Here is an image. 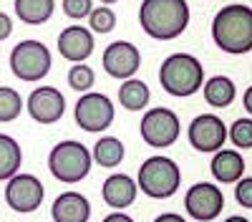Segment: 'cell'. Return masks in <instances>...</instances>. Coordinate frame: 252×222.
Returning <instances> with one entry per match:
<instances>
[{"label":"cell","instance_id":"1","mask_svg":"<svg viewBox=\"0 0 252 222\" xmlns=\"http://www.w3.org/2000/svg\"><path fill=\"white\" fill-rule=\"evenodd\" d=\"M215 46L229 56H245L252 51V8L229 3L212 18Z\"/></svg>","mask_w":252,"mask_h":222},{"label":"cell","instance_id":"2","mask_svg":"<svg viewBox=\"0 0 252 222\" xmlns=\"http://www.w3.org/2000/svg\"><path fill=\"white\" fill-rule=\"evenodd\" d=\"M139 26L154 40H174L189 26L187 0H141Z\"/></svg>","mask_w":252,"mask_h":222},{"label":"cell","instance_id":"3","mask_svg":"<svg viewBox=\"0 0 252 222\" xmlns=\"http://www.w3.org/2000/svg\"><path fill=\"white\" fill-rule=\"evenodd\" d=\"M159 84L166 94L177 96V98H187V96L202 91V84H204L202 61L192 53L166 56L159 66Z\"/></svg>","mask_w":252,"mask_h":222},{"label":"cell","instance_id":"4","mask_svg":"<svg viewBox=\"0 0 252 222\" xmlns=\"http://www.w3.org/2000/svg\"><path fill=\"white\" fill-rule=\"evenodd\" d=\"M139 190L152 199H169L174 192H179L182 185V169L172 157L154 154L141 161L136 174Z\"/></svg>","mask_w":252,"mask_h":222},{"label":"cell","instance_id":"5","mask_svg":"<svg viewBox=\"0 0 252 222\" xmlns=\"http://www.w3.org/2000/svg\"><path fill=\"white\" fill-rule=\"evenodd\" d=\"M91 164H94V157L89 147L76 139L58 141L48 154V169L63 185H76V182L86 179L91 172Z\"/></svg>","mask_w":252,"mask_h":222},{"label":"cell","instance_id":"6","mask_svg":"<svg viewBox=\"0 0 252 222\" xmlns=\"http://www.w3.org/2000/svg\"><path fill=\"white\" fill-rule=\"evenodd\" d=\"M8 63H10V71L15 78L35 84V81L46 78L51 73L53 56H51L46 43H40L35 38H26V40H20V43L13 46Z\"/></svg>","mask_w":252,"mask_h":222},{"label":"cell","instance_id":"7","mask_svg":"<svg viewBox=\"0 0 252 222\" xmlns=\"http://www.w3.org/2000/svg\"><path fill=\"white\" fill-rule=\"evenodd\" d=\"M114 101L101 94V91H86L81 94V98L76 101L73 106V119L76 124L81 127V131H89V134H98V131H106L114 124Z\"/></svg>","mask_w":252,"mask_h":222},{"label":"cell","instance_id":"8","mask_svg":"<svg viewBox=\"0 0 252 222\" xmlns=\"http://www.w3.org/2000/svg\"><path fill=\"white\" fill-rule=\"evenodd\" d=\"M139 131H141V139L152 149H166V147H172L174 141L179 139L182 121H179V116L172 109L157 106V109L144 111Z\"/></svg>","mask_w":252,"mask_h":222},{"label":"cell","instance_id":"9","mask_svg":"<svg viewBox=\"0 0 252 222\" xmlns=\"http://www.w3.org/2000/svg\"><path fill=\"white\" fill-rule=\"evenodd\" d=\"M43 197H46L43 182H40L35 174L18 172L15 177H10L5 182V205L13 212H20V215L35 212L40 205H43Z\"/></svg>","mask_w":252,"mask_h":222},{"label":"cell","instance_id":"10","mask_svg":"<svg viewBox=\"0 0 252 222\" xmlns=\"http://www.w3.org/2000/svg\"><path fill=\"white\" fill-rule=\"evenodd\" d=\"M184 210L197 222H212L224 210V194L215 182H197L184 194Z\"/></svg>","mask_w":252,"mask_h":222},{"label":"cell","instance_id":"11","mask_svg":"<svg viewBox=\"0 0 252 222\" xmlns=\"http://www.w3.org/2000/svg\"><path fill=\"white\" fill-rule=\"evenodd\" d=\"M187 139L192 144V149H197L202 154H215L227 141V124L217 114H199L189 124Z\"/></svg>","mask_w":252,"mask_h":222},{"label":"cell","instance_id":"12","mask_svg":"<svg viewBox=\"0 0 252 222\" xmlns=\"http://www.w3.org/2000/svg\"><path fill=\"white\" fill-rule=\"evenodd\" d=\"M101 66L111 78L126 81L134 78L136 71L141 68V51L131 43V40H114L106 46L101 56Z\"/></svg>","mask_w":252,"mask_h":222},{"label":"cell","instance_id":"13","mask_svg":"<svg viewBox=\"0 0 252 222\" xmlns=\"http://www.w3.org/2000/svg\"><path fill=\"white\" fill-rule=\"evenodd\" d=\"M26 109H28L33 121H38L43 127H51L56 121H61L63 114H66V96L56 86H38L31 91V96L26 101Z\"/></svg>","mask_w":252,"mask_h":222},{"label":"cell","instance_id":"14","mask_svg":"<svg viewBox=\"0 0 252 222\" xmlns=\"http://www.w3.org/2000/svg\"><path fill=\"white\" fill-rule=\"evenodd\" d=\"M96 48L94 33L83 26H68L58 35V53L71 61V63H83Z\"/></svg>","mask_w":252,"mask_h":222},{"label":"cell","instance_id":"15","mask_svg":"<svg viewBox=\"0 0 252 222\" xmlns=\"http://www.w3.org/2000/svg\"><path fill=\"white\" fill-rule=\"evenodd\" d=\"M136 194H139V185L136 179H131L129 174H109L106 179H103L101 185V197L103 202L111 207V210H126L131 207L136 202Z\"/></svg>","mask_w":252,"mask_h":222},{"label":"cell","instance_id":"16","mask_svg":"<svg viewBox=\"0 0 252 222\" xmlns=\"http://www.w3.org/2000/svg\"><path fill=\"white\" fill-rule=\"evenodd\" d=\"M53 222H89L91 202L81 192H61L51 205Z\"/></svg>","mask_w":252,"mask_h":222},{"label":"cell","instance_id":"17","mask_svg":"<svg viewBox=\"0 0 252 222\" xmlns=\"http://www.w3.org/2000/svg\"><path fill=\"white\" fill-rule=\"evenodd\" d=\"M212 177L222 185H235L237 179L245 177V157L232 149H217L212 161H209Z\"/></svg>","mask_w":252,"mask_h":222},{"label":"cell","instance_id":"18","mask_svg":"<svg viewBox=\"0 0 252 222\" xmlns=\"http://www.w3.org/2000/svg\"><path fill=\"white\" fill-rule=\"evenodd\" d=\"M202 94L212 109H227L237 98V86L229 76H212L202 84Z\"/></svg>","mask_w":252,"mask_h":222},{"label":"cell","instance_id":"19","mask_svg":"<svg viewBox=\"0 0 252 222\" xmlns=\"http://www.w3.org/2000/svg\"><path fill=\"white\" fill-rule=\"evenodd\" d=\"M15 15L26 26H43L51 20L56 10V0H15Z\"/></svg>","mask_w":252,"mask_h":222},{"label":"cell","instance_id":"20","mask_svg":"<svg viewBox=\"0 0 252 222\" xmlns=\"http://www.w3.org/2000/svg\"><path fill=\"white\" fill-rule=\"evenodd\" d=\"M152 98L149 86L144 84L141 78H126L121 81V89H119V104L126 111H144L146 104Z\"/></svg>","mask_w":252,"mask_h":222},{"label":"cell","instance_id":"21","mask_svg":"<svg viewBox=\"0 0 252 222\" xmlns=\"http://www.w3.org/2000/svg\"><path fill=\"white\" fill-rule=\"evenodd\" d=\"M23 164V149L10 134H0V182L15 177Z\"/></svg>","mask_w":252,"mask_h":222},{"label":"cell","instance_id":"22","mask_svg":"<svg viewBox=\"0 0 252 222\" xmlns=\"http://www.w3.org/2000/svg\"><path fill=\"white\" fill-rule=\"evenodd\" d=\"M124 154H126V149L121 144V139H116V136H101L94 144V152H91L94 161L98 167H103V169L119 167L124 161Z\"/></svg>","mask_w":252,"mask_h":222},{"label":"cell","instance_id":"23","mask_svg":"<svg viewBox=\"0 0 252 222\" xmlns=\"http://www.w3.org/2000/svg\"><path fill=\"white\" fill-rule=\"evenodd\" d=\"M23 111V98L10 86H0V124H10Z\"/></svg>","mask_w":252,"mask_h":222},{"label":"cell","instance_id":"24","mask_svg":"<svg viewBox=\"0 0 252 222\" xmlns=\"http://www.w3.org/2000/svg\"><path fill=\"white\" fill-rule=\"evenodd\" d=\"M94 84H96V73H94V68L91 66H86V63H73L71 68H68V86L73 89V91H91L94 89Z\"/></svg>","mask_w":252,"mask_h":222},{"label":"cell","instance_id":"25","mask_svg":"<svg viewBox=\"0 0 252 222\" xmlns=\"http://www.w3.org/2000/svg\"><path fill=\"white\" fill-rule=\"evenodd\" d=\"M116 28V13L109 5H98L89 13V31L91 33H111Z\"/></svg>","mask_w":252,"mask_h":222},{"label":"cell","instance_id":"26","mask_svg":"<svg viewBox=\"0 0 252 222\" xmlns=\"http://www.w3.org/2000/svg\"><path fill=\"white\" fill-rule=\"evenodd\" d=\"M227 136L232 139L237 149H252V116L235 119L232 127L227 129Z\"/></svg>","mask_w":252,"mask_h":222},{"label":"cell","instance_id":"27","mask_svg":"<svg viewBox=\"0 0 252 222\" xmlns=\"http://www.w3.org/2000/svg\"><path fill=\"white\" fill-rule=\"evenodd\" d=\"M94 10V0H63V13L71 20H83Z\"/></svg>","mask_w":252,"mask_h":222},{"label":"cell","instance_id":"28","mask_svg":"<svg viewBox=\"0 0 252 222\" xmlns=\"http://www.w3.org/2000/svg\"><path fill=\"white\" fill-rule=\"evenodd\" d=\"M235 199L245 210H252V177H242L235 182Z\"/></svg>","mask_w":252,"mask_h":222},{"label":"cell","instance_id":"29","mask_svg":"<svg viewBox=\"0 0 252 222\" xmlns=\"http://www.w3.org/2000/svg\"><path fill=\"white\" fill-rule=\"evenodd\" d=\"M10 35H13V20H10L8 13L0 10V43H3V40H8Z\"/></svg>","mask_w":252,"mask_h":222},{"label":"cell","instance_id":"30","mask_svg":"<svg viewBox=\"0 0 252 222\" xmlns=\"http://www.w3.org/2000/svg\"><path fill=\"white\" fill-rule=\"evenodd\" d=\"M101 222H134V217H129V215L121 212V210H116V212H109Z\"/></svg>","mask_w":252,"mask_h":222},{"label":"cell","instance_id":"31","mask_svg":"<svg viewBox=\"0 0 252 222\" xmlns=\"http://www.w3.org/2000/svg\"><path fill=\"white\" fill-rule=\"evenodd\" d=\"M154 222H187V220L177 212H161L159 217H154Z\"/></svg>","mask_w":252,"mask_h":222},{"label":"cell","instance_id":"32","mask_svg":"<svg viewBox=\"0 0 252 222\" xmlns=\"http://www.w3.org/2000/svg\"><path fill=\"white\" fill-rule=\"evenodd\" d=\"M242 106H245V111L252 116V86H247V91L242 94Z\"/></svg>","mask_w":252,"mask_h":222},{"label":"cell","instance_id":"33","mask_svg":"<svg viewBox=\"0 0 252 222\" xmlns=\"http://www.w3.org/2000/svg\"><path fill=\"white\" fill-rule=\"evenodd\" d=\"M224 222H250L247 217H242V215H232V217H227Z\"/></svg>","mask_w":252,"mask_h":222},{"label":"cell","instance_id":"34","mask_svg":"<svg viewBox=\"0 0 252 222\" xmlns=\"http://www.w3.org/2000/svg\"><path fill=\"white\" fill-rule=\"evenodd\" d=\"M114 3H119V0H101V5H114Z\"/></svg>","mask_w":252,"mask_h":222}]
</instances>
